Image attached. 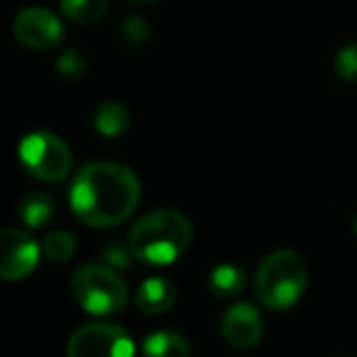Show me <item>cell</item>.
Here are the masks:
<instances>
[{"instance_id":"21","label":"cell","mask_w":357,"mask_h":357,"mask_svg":"<svg viewBox=\"0 0 357 357\" xmlns=\"http://www.w3.org/2000/svg\"><path fill=\"white\" fill-rule=\"evenodd\" d=\"M127 3H132V5H146V3H155V0H127Z\"/></svg>"},{"instance_id":"15","label":"cell","mask_w":357,"mask_h":357,"mask_svg":"<svg viewBox=\"0 0 357 357\" xmlns=\"http://www.w3.org/2000/svg\"><path fill=\"white\" fill-rule=\"evenodd\" d=\"M61 13L75 24H95L107 15L109 0H59Z\"/></svg>"},{"instance_id":"5","label":"cell","mask_w":357,"mask_h":357,"mask_svg":"<svg viewBox=\"0 0 357 357\" xmlns=\"http://www.w3.org/2000/svg\"><path fill=\"white\" fill-rule=\"evenodd\" d=\"M20 160L24 170L44 183H59L71 173L73 155L61 137L52 132H32L20 142Z\"/></svg>"},{"instance_id":"13","label":"cell","mask_w":357,"mask_h":357,"mask_svg":"<svg viewBox=\"0 0 357 357\" xmlns=\"http://www.w3.org/2000/svg\"><path fill=\"white\" fill-rule=\"evenodd\" d=\"M146 357H192L190 343L180 333L173 331H158L144 340Z\"/></svg>"},{"instance_id":"18","label":"cell","mask_w":357,"mask_h":357,"mask_svg":"<svg viewBox=\"0 0 357 357\" xmlns=\"http://www.w3.org/2000/svg\"><path fill=\"white\" fill-rule=\"evenodd\" d=\"M335 73L345 83L357 85V42L348 44V47H343L338 52V56H335Z\"/></svg>"},{"instance_id":"20","label":"cell","mask_w":357,"mask_h":357,"mask_svg":"<svg viewBox=\"0 0 357 357\" xmlns=\"http://www.w3.org/2000/svg\"><path fill=\"white\" fill-rule=\"evenodd\" d=\"M122 39L129 47H144L151 39V27L144 17H124L122 22Z\"/></svg>"},{"instance_id":"22","label":"cell","mask_w":357,"mask_h":357,"mask_svg":"<svg viewBox=\"0 0 357 357\" xmlns=\"http://www.w3.org/2000/svg\"><path fill=\"white\" fill-rule=\"evenodd\" d=\"M353 231H355V236H357V214H355V219H353Z\"/></svg>"},{"instance_id":"1","label":"cell","mask_w":357,"mask_h":357,"mask_svg":"<svg viewBox=\"0 0 357 357\" xmlns=\"http://www.w3.org/2000/svg\"><path fill=\"white\" fill-rule=\"evenodd\" d=\"M68 199L85 226L107 229L132 216L142 199V185L132 168L100 160L75 173Z\"/></svg>"},{"instance_id":"9","label":"cell","mask_w":357,"mask_h":357,"mask_svg":"<svg viewBox=\"0 0 357 357\" xmlns=\"http://www.w3.org/2000/svg\"><path fill=\"white\" fill-rule=\"evenodd\" d=\"M263 316L253 304H234L221 319V335L236 350H250L263 340Z\"/></svg>"},{"instance_id":"3","label":"cell","mask_w":357,"mask_h":357,"mask_svg":"<svg viewBox=\"0 0 357 357\" xmlns=\"http://www.w3.org/2000/svg\"><path fill=\"white\" fill-rule=\"evenodd\" d=\"M309 284L306 260L296 250L282 248L270 253L255 275V294L268 309H291L304 296Z\"/></svg>"},{"instance_id":"17","label":"cell","mask_w":357,"mask_h":357,"mask_svg":"<svg viewBox=\"0 0 357 357\" xmlns=\"http://www.w3.org/2000/svg\"><path fill=\"white\" fill-rule=\"evenodd\" d=\"M102 260H105V265H109V268H114V270H127L134 260V250H132V245H129V241L127 243H122V241L107 243L102 248Z\"/></svg>"},{"instance_id":"19","label":"cell","mask_w":357,"mask_h":357,"mask_svg":"<svg viewBox=\"0 0 357 357\" xmlns=\"http://www.w3.org/2000/svg\"><path fill=\"white\" fill-rule=\"evenodd\" d=\"M56 71L61 73L63 78H80V75L88 71V59L83 56L80 49H68L66 54L59 56Z\"/></svg>"},{"instance_id":"4","label":"cell","mask_w":357,"mask_h":357,"mask_svg":"<svg viewBox=\"0 0 357 357\" xmlns=\"http://www.w3.org/2000/svg\"><path fill=\"white\" fill-rule=\"evenodd\" d=\"M71 291L88 314H119L129 301V287L109 265H83L73 273Z\"/></svg>"},{"instance_id":"14","label":"cell","mask_w":357,"mask_h":357,"mask_svg":"<svg viewBox=\"0 0 357 357\" xmlns=\"http://www.w3.org/2000/svg\"><path fill=\"white\" fill-rule=\"evenodd\" d=\"M209 289H212L214 296L234 299V296H238L245 289V273L231 263L216 265L212 275H209Z\"/></svg>"},{"instance_id":"11","label":"cell","mask_w":357,"mask_h":357,"mask_svg":"<svg viewBox=\"0 0 357 357\" xmlns=\"http://www.w3.org/2000/svg\"><path fill=\"white\" fill-rule=\"evenodd\" d=\"M93 124L102 137H119L129 129L132 117H129L127 107L117 100H105L95 107L93 112Z\"/></svg>"},{"instance_id":"7","label":"cell","mask_w":357,"mask_h":357,"mask_svg":"<svg viewBox=\"0 0 357 357\" xmlns=\"http://www.w3.org/2000/svg\"><path fill=\"white\" fill-rule=\"evenodd\" d=\"M13 34L22 47L32 49V52H47L63 42L66 27L59 20V15H54L49 8L29 5L17 13L13 22Z\"/></svg>"},{"instance_id":"8","label":"cell","mask_w":357,"mask_h":357,"mask_svg":"<svg viewBox=\"0 0 357 357\" xmlns=\"http://www.w3.org/2000/svg\"><path fill=\"white\" fill-rule=\"evenodd\" d=\"M42 245L22 229H0V280H24L39 265Z\"/></svg>"},{"instance_id":"16","label":"cell","mask_w":357,"mask_h":357,"mask_svg":"<svg viewBox=\"0 0 357 357\" xmlns=\"http://www.w3.org/2000/svg\"><path fill=\"white\" fill-rule=\"evenodd\" d=\"M42 253L49 260H56V263H66L75 255V238L68 231H52L47 234V238L42 241Z\"/></svg>"},{"instance_id":"10","label":"cell","mask_w":357,"mask_h":357,"mask_svg":"<svg viewBox=\"0 0 357 357\" xmlns=\"http://www.w3.org/2000/svg\"><path fill=\"white\" fill-rule=\"evenodd\" d=\"M175 299H178V289L165 278H149L146 282H142L137 294H134L137 309L149 316H158L170 311L175 306Z\"/></svg>"},{"instance_id":"6","label":"cell","mask_w":357,"mask_h":357,"mask_svg":"<svg viewBox=\"0 0 357 357\" xmlns=\"http://www.w3.org/2000/svg\"><path fill=\"white\" fill-rule=\"evenodd\" d=\"M66 357H134V340L122 326L88 324L71 335Z\"/></svg>"},{"instance_id":"12","label":"cell","mask_w":357,"mask_h":357,"mask_svg":"<svg viewBox=\"0 0 357 357\" xmlns=\"http://www.w3.org/2000/svg\"><path fill=\"white\" fill-rule=\"evenodd\" d=\"M54 212H56V207H54V199L47 192L34 190V192H27L20 199V219L29 229H44L54 219Z\"/></svg>"},{"instance_id":"2","label":"cell","mask_w":357,"mask_h":357,"mask_svg":"<svg viewBox=\"0 0 357 357\" xmlns=\"http://www.w3.org/2000/svg\"><path fill=\"white\" fill-rule=\"evenodd\" d=\"M192 224L175 209H158L142 216L129 231L134 258L149 265H170L192 243Z\"/></svg>"}]
</instances>
